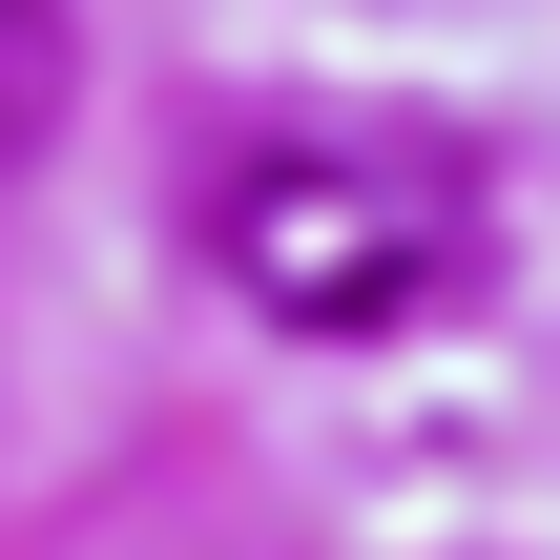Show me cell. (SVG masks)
I'll use <instances>...</instances> for the list:
<instances>
[{
    "label": "cell",
    "mask_w": 560,
    "mask_h": 560,
    "mask_svg": "<svg viewBox=\"0 0 560 560\" xmlns=\"http://www.w3.org/2000/svg\"><path fill=\"white\" fill-rule=\"evenodd\" d=\"M0 42H21V0H0Z\"/></svg>",
    "instance_id": "cell-2"
},
{
    "label": "cell",
    "mask_w": 560,
    "mask_h": 560,
    "mask_svg": "<svg viewBox=\"0 0 560 560\" xmlns=\"http://www.w3.org/2000/svg\"><path fill=\"white\" fill-rule=\"evenodd\" d=\"M208 249H229V291L270 332H395L436 291V249H457V187L416 145H270V166H229Z\"/></svg>",
    "instance_id": "cell-1"
}]
</instances>
